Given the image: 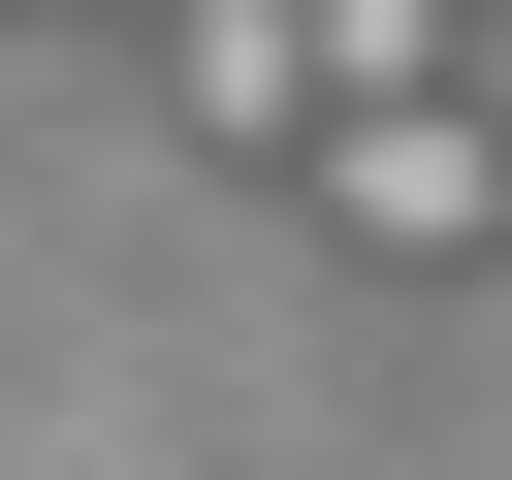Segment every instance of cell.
Segmentation results:
<instances>
[{
  "label": "cell",
  "instance_id": "1",
  "mask_svg": "<svg viewBox=\"0 0 512 480\" xmlns=\"http://www.w3.org/2000/svg\"><path fill=\"white\" fill-rule=\"evenodd\" d=\"M320 224H352V256H512V128H480V96H352V128H320Z\"/></svg>",
  "mask_w": 512,
  "mask_h": 480
},
{
  "label": "cell",
  "instance_id": "2",
  "mask_svg": "<svg viewBox=\"0 0 512 480\" xmlns=\"http://www.w3.org/2000/svg\"><path fill=\"white\" fill-rule=\"evenodd\" d=\"M160 128L192 160H320V0H192L160 32Z\"/></svg>",
  "mask_w": 512,
  "mask_h": 480
},
{
  "label": "cell",
  "instance_id": "3",
  "mask_svg": "<svg viewBox=\"0 0 512 480\" xmlns=\"http://www.w3.org/2000/svg\"><path fill=\"white\" fill-rule=\"evenodd\" d=\"M352 96H448V0H320V128Z\"/></svg>",
  "mask_w": 512,
  "mask_h": 480
}]
</instances>
